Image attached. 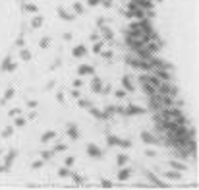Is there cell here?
I'll return each mask as SVG.
<instances>
[{
  "instance_id": "obj_1",
  "label": "cell",
  "mask_w": 199,
  "mask_h": 190,
  "mask_svg": "<svg viewBox=\"0 0 199 190\" xmlns=\"http://www.w3.org/2000/svg\"><path fill=\"white\" fill-rule=\"evenodd\" d=\"M157 93H162V95H168V97H178V89L170 82H161L159 87H157Z\"/></svg>"
},
{
  "instance_id": "obj_2",
  "label": "cell",
  "mask_w": 199,
  "mask_h": 190,
  "mask_svg": "<svg viewBox=\"0 0 199 190\" xmlns=\"http://www.w3.org/2000/svg\"><path fill=\"white\" fill-rule=\"evenodd\" d=\"M143 175H145V177L151 180V184H153V186H157V188H170V184H168V182H162L161 178L157 177L155 173H151V171H145Z\"/></svg>"
},
{
  "instance_id": "obj_3",
  "label": "cell",
  "mask_w": 199,
  "mask_h": 190,
  "mask_svg": "<svg viewBox=\"0 0 199 190\" xmlns=\"http://www.w3.org/2000/svg\"><path fill=\"white\" fill-rule=\"evenodd\" d=\"M143 112H145V109H143V107H139V105H134V103H132V105H128V107H124V117H137V115H143Z\"/></svg>"
},
{
  "instance_id": "obj_4",
  "label": "cell",
  "mask_w": 199,
  "mask_h": 190,
  "mask_svg": "<svg viewBox=\"0 0 199 190\" xmlns=\"http://www.w3.org/2000/svg\"><path fill=\"white\" fill-rule=\"evenodd\" d=\"M87 155H89L91 159H101L104 153H103V150H101L97 144H87Z\"/></svg>"
},
{
  "instance_id": "obj_5",
  "label": "cell",
  "mask_w": 199,
  "mask_h": 190,
  "mask_svg": "<svg viewBox=\"0 0 199 190\" xmlns=\"http://www.w3.org/2000/svg\"><path fill=\"white\" fill-rule=\"evenodd\" d=\"M151 72L155 74V76H157V78L161 80V82H172V74H170V70H161V68H153V70H151Z\"/></svg>"
},
{
  "instance_id": "obj_6",
  "label": "cell",
  "mask_w": 199,
  "mask_h": 190,
  "mask_svg": "<svg viewBox=\"0 0 199 190\" xmlns=\"http://www.w3.org/2000/svg\"><path fill=\"white\" fill-rule=\"evenodd\" d=\"M139 138H141L143 144H147V145H157L159 142H161V140L155 136V134H151V132H141V136H139Z\"/></svg>"
},
{
  "instance_id": "obj_7",
  "label": "cell",
  "mask_w": 199,
  "mask_h": 190,
  "mask_svg": "<svg viewBox=\"0 0 199 190\" xmlns=\"http://www.w3.org/2000/svg\"><path fill=\"white\" fill-rule=\"evenodd\" d=\"M66 136L70 138V140H79V130H77V126L74 124V122H68L66 124Z\"/></svg>"
},
{
  "instance_id": "obj_8",
  "label": "cell",
  "mask_w": 199,
  "mask_h": 190,
  "mask_svg": "<svg viewBox=\"0 0 199 190\" xmlns=\"http://www.w3.org/2000/svg\"><path fill=\"white\" fill-rule=\"evenodd\" d=\"M56 12H58V18H60V20H66V21H74V20H76V14L68 12L64 6H58Z\"/></svg>"
},
{
  "instance_id": "obj_9",
  "label": "cell",
  "mask_w": 199,
  "mask_h": 190,
  "mask_svg": "<svg viewBox=\"0 0 199 190\" xmlns=\"http://www.w3.org/2000/svg\"><path fill=\"white\" fill-rule=\"evenodd\" d=\"M99 33H101V39L103 41H114V31L110 27H106V23L99 27Z\"/></svg>"
},
{
  "instance_id": "obj_10",
  "label": "cell",
  "mask_w": 199,
  "mask_h": 190,
  "mask_svg": "<svg viewBox=\"0 0 199 190\" xmlns=\"http://www.w3.org/2000/svg\"><path fill=\"white\" fill-rule=\"evenodd\" d=\"M85 54H87V47L81 43V45H76L74 49H72V56L74 58H83Z\"/></svg>"
},
{
  "instance_id": "obj_11",
  "label": "cell",
  "mask_w": 199,
  "mask_h": 190,
  "mask_svg": "<svg viewBox=\"0 0 199 190\" xmlns=\"http://www.w3.org/2000/svg\"><path fill=\"white\" fill-rule=\"evenodd\" d=\"M77 74H79V76H93V74H95V66L79 64V66H77Z\"/></svg>"
},
{
  "instance_id": "obj_12",
  "label": "cell",
  "mask_w": 199,
  "mask_h": 190,
  "mask_svg": "<svg viewBox=\"0 0 199 190\" xmlns=\"http://www.w3.org/2000/svg\"><path fill=\"white\" fill-rule=\"evenodd\" d=\"M162 177L166 178V180H182V173L176 169H168L162 173Z\"/></svg>"
},
{
  "instance_id": "obj_13",
  "label": "cell",
  "mask_w": 199,
  "mask_h": 190,
  "mask_svg": "<svg viewBox=\"0 0 199 190\" xmlns=\"http://www.w3.org/2000/svg\"><path fill=\"white\" fill-rule=\"evenodd\" d=\"M101 89H103V80L99 78V76H93V78H91V91L101 93Z\"/></svg>"
},
{
  "instance_id": "obj_14",
  "label": "cell",
  "mask_w": 199,
  "mask_h": 190,
  "mask_svg": "<svg viewBox=\"0 0 199 190\" xmlns=\"http://www.w3.org/2000/svg\"><path fill=\"white\" fill-rule=\"evenodd\" d=\"M129 177H132V169L120 167V171H118V180H120V182H126V180H129Z\"/></svg>"
},
{
  "instance_id": "obj_15",
  "label": "cell",
  "mask_w": 199,
  "mask_h": 190,
  "mask_svg": "<svg viewBox=\"0 0 199 190\" xmlns=\"http://www.w3.org/2000/svg\"><path fill=\"white\" fill-rule=\"evenodd\" d=\"M122 87L126 89L128 93L135 91V87H134V82H132V78L129 76H122Z\"/></svg>"
},
{
  "instance_id": "obj_16",
  "label": "cell",
  "mask_w": 199,
  "mask_h": 190,
  "mask_svg": "<svg viewBox=\"0 0 199 190\" xmlns=\"http://www.w3.org/2000/svg\"><path fill=\"white\" fill-rule=\"evenodd\" d=\"M16 150H10L8 151V155H6V161H4V169H6V173L10 171V167H12V163H14V159H16Z\"/></svg>"
},
{
  "instance_id": "obj_17",
  "label": "cell",
  "mask_w": 199,
  "mask_h": 190,
  "mask_svg": "<svg viewBox=\"0 0 199 190\" xmlns=\"http://www.w3.org/2000/svg\"><path fill=\"white\" fill-rule=\"evenodd\" d=\"M43 23H45V18H43L41 14H33V20H31V27H33V29L43 27Z\"/></svg>"
},
{
  "instance_id": "obj_18",
  "label": "cell",
  "mask_w": 199,
  "mask_h": 190,
  "mask_svg": "<svg viewBox=\"0 0 199 190\" xmlns=\"http://www.w3.org/2000/svg\"><path fill=\"white\" fill-rule=\"evenodd\" d=\"M168 165H170V167H172V169H176V171H180V173H186L187 169H189V167H187L186 163H182V161H168Z\"/></svg>"
},
{
  "instance_id": "obj_19",
  "label": "cell",
  "mask_w": 199,
  "mask_h": 190,
  "mask_svg": "<svg viewBox=\"0 0 199 190\" xmlns=\"http://www.w3.org/2000/svg\"><path fill=\"white\" fill-rule=\"evenodd\" d=\"M116 163H118V167H126V165L129 163V157H128V153H124V151H120V153L116 155Z\"/></svg>"
},
{
  "instance_id": "obj_20",
  "label": "cell",
  "mask_w": 199,
  "mask_h": 190,
  "mask_svg": "<svg viewBox=\"0 0 199 190\" xmlns=\"http://www.w3.org/2000/svg\"><path fill=\"white\" fill-rule=\"evenodd\" d=\"M129 2L137 4V6L143 8V10H153V0H129Z\"/></svg>"
},
{
  "instance_id": "obj_21",
  "label": "cell",
  "mask_w": 199,
  "mask_h": 190,
  "mask_svg": "<svg viewBox=\"0 0 199 190\" xmlns=\"http://www.w3.org/2000/svg\"><path fill=\"white\" fill-rule=\"evenodd\" d=\"M54 138H56V130H46L45 134L41 136V142H43V144H48L50 140H54Z\"/></svg>"
},
{
  "instance_id": "obj_22",
  "label": "cell",
  "mask_w": 199,
  "mask_h": 190,
  "mask_svg": "<svg viewBox=\"0 0 199 190\" xmlns=\"http://www.w3.org/2000/svg\"><path fill=\"white\" fill-rule=\"evenodd\" d=\"M23 10L27 14H39V6L33 4V2H23Z\"/></svg>"
},
{
  "instance_id": "obj_23",
  "label": "cell",
  "mask_w": 199,
  "mask_h": 190,
  "mask_svg": "<svg viewBox=\"0 0 199 190\" xmlns=\"http://www.w3.org/2000/svg\"><path fill=\"white\" fill-rule=\"evenodd\" d=\"M89 112H91L95 118H99V120H104V112L101 111V109H97V107L91 105V107H89ZM104 122H106V120H104Z\"/></svg>"
},
{
  "instance_id": "obj_24",
  "label": "cell",
  "mask_w": 199,
  "mask_h": 190,
  "mask_svg": "<svg viewBox=\"0 0 199 190\" xmlns=\"http://www.w3.org/2000/svg\"><path fill=\"white\" fill-rule=\"evenodd\" d=\"M103 112H104V120H110V117L116 115V105H106Z\"/></svg>"
},
{
  "instance_id": "obj_25",
  "label": "cell",
  "mask_w": 199,
  "mask_h": 190,
  "mask_svg": "<svg viewBox=\"0 0 199 190\" xmlns=\"http://www.w3.org/2000/svg\"><path fill=\"white\" fill-rule=\"evenodd\" d=\"M106 144H108L110 147H118V144H120V138L114 136V134H108V136H106Z\"/></svg>"
},
{
  "instance_id": "obj_26",
  "label": "cell",
  "mask_w": 199,
  "mask_h": 190,
  "mask_svg": "<svg viewBox=\"0 0 199 190\" xmlns=\"http://www.w3.org/2000/svg\"><path fill=\"white\" fill-rule=\"evenodd\" d=\"M72 10H74V14H76V16L85 14V6L81 4V2H74V4H72Z\"/></svg>"
},
{
  "instance_id": "obj_27",
  "label": "cell",
  "mask_w": 199,
  "mask_h": 190,
  "mask_svg": "<svg viewBox=\"0 0 199 190\" xmlns=\"http://www.w3.org/2000/svg\"><path fill=\"white\" fill-rule=\"evenodd\" d=\"M70 177H72V180H74V184H76V186H83V184H85V177L77 175V173H72Z\"/></svg>"
},
{
  "instance_id": "obj_28",
  "label": "cell",
  "mask_w": 199,
  "mask_h": 190,
  "mask_svg": "<svg viewBox=\"0 0 199 190\" xmlns=\"http://www.w3.org/2000/svg\"><path fill=\"white\" fill-rule=\"evenodd\" d=\"M25 124H27V118H23L21 115H18V117L14 118V128H23Z\"/></svg>"
},
{
  "instance_id": "obj_29",
  "label": "cell",
  "mask_w": 199,
  "mask_h": 190,
  "mask_svg": "<svg viewBox=\"0 0 199 190\" xmlns=\"http://www.w3.org/2000/svg\"><path fill=\"white\" fill-rule=\"evenodd\" d=\"M141 89H143L145 95H153V93H157V87L151 85V84H141Z\"/></svg>"
},
{
  "instance_id": "obj_30",
  "label": "cell",
  "mask_w": 199,
  "mask_h": 190,
  "mask_svg": "<svg viewBox=\"0 0 199 190\" xmlns=\"http://www.w3.org/2000/svg\"><path fill=\"white\" fill-rule=\"evenodd\" d=\"M91 105H93V103H91L89 99H81V97L77 99V107H79V109H85V111H89V107H91Z\"/></svg>"
},
{
  "instance_id": "obj_31",
  "label": "cell",
  "mask_w": 199,
  "mask_h": 190,
  "mask_svg": "<svg viewBox=\"0 0 199 190\" xmlns=\"http://www.w3.org/2000/svg\"><path fill=\"white\" fill-rule=\"evenodd\" d=\"M132 145H134V144H132V140H129V138H124V140L120 138V144H118V147H120V150H129Z\"/></svg>"
},
{
  "instance_id": "obj_32",
  "label": "cell",
  "mask_w": 199,
  "mask_h": 190,
  "mask_svg": "<svg viewBox=\"0 0 199 190\" xmlns=\"http://www.w3.org/2000/svg\"><path fill=\"white\" fill-rule=\"evenodd\" d=\"M70 175H72V171H70V167H66V165L58 169V177H60V178H68Z\"/></svg>"
},
{
  "instance_id": "obj_33",
  "label": "cell",
  "mask_w": 199,
  "mask_h": 190,
  "mask_svg": "<svg viewBox=\"0 0 199 190\" xmlns=\"http://www.w3.org/2000/svg\"><path fill=\"white\" fill-rule=\"evenodd\" d=\"M104 43H106V41H103V39L95 41V43H93V53H95V54H99V53H101V51H103Z\"/></svg>"
},
{
  "instance_id": "obj_34",
  "label": "cell",
  "mask_w": 199,
  "mask_h": 190,
  "mask_svg": "<svg viewBox=\"0 0 199 190\" xmlns=\"http://www.w3.org/2000/svg\"><path fill=\"white\" fill-rule=\"evenodd\" d=\"M19 58L23 60V62H29V60H31V53H29L27 49H23V47H21V51H19Z\"/></svg>"
},
{
  "instance_id": "obj_35",
  "label": "cell",
  "mask_w": 199,
  "mask_h": 190,
  "mask_svg": "<svg viewBox=\"0 0 199 190\" xmlns=\"http://www.w3.org/2000/svg\"><path fill=\"white\" fill-rule=\"evenodd\" d=\"M14 95H16V91H14V87H8V91L4 93V97H2V105H4V103H8V101H10V99H12Z\"/></svg>"
},
{
  "instance_id": "obj_36",
  "label": "cell",
  "mask_w": 199,
  "mask_h": 190,
  "mask_svg": "<svg viewBox=\"0 0 199 190\" xmlns=\"http://www.w3.org/2000/svg\"><path fill=\"white\" fill-rule=\"evenodd\" d=\"M41 157H43V161L52 159V157H54V150H43V151H41Z\"/></svg>"
},
{
  "instance_id": "obj_37",
  "label": "cell",
  "mask_w": 199,
  "mask_h": 190,
  "mask_svg": "<svg viewBox=\"0 0 199 190\" xmlns=\"http://www.w3.org/2000/svg\"><path fill=\"white\" fill-rule=\"evenodd\" d=\"M50 45H52V37H43V39L39 41V47H41V49H48Z\"/></svg>"
},
{
  "instance_id": "obj_38",
  "label": "cell",
  "mask_w": 199,
  "mask_h": 190,
  "mask_svg": "<svg viewBox=\"0 0 199 190\" xmlns=\"http://www.w3.org/2000/svg\"><path fill=\"white\" fill-rule=\"evenodd\" d=\"M56 101L60 103V105H66V95H64V91L60 89V91H56Z\"/></svg>"
},
{
  "instance_id": "obj_39",
  "label": "cell",
  "mask_w": 199,
  "mask_h": 190,
  "mask_svg": "<svg viewBox=\"0 0 199 190\" xmlns=\"http://www.w3.org/2000/svg\"><path fill=\"white\" fill-rule=\"evenodd\" d=\"M126 95H128V91H126L124 87H122V89H116V91H114V97H116V99H124Z\"/></svg>"
},
{
  "instance_id": "obj_40",
  "label": "cell",
  "mask_w": 199,
  "mask_h": 190,
  "mask_svg": "<svg viewBox=\"0 0 199 190\" xmlns=\"http://www.w3.org/2000/svg\"><path fill=\"white\" fill-rule=\"evenodd\" d=\"M12 132H14V126H6V128L2 130V138H10V136H12Z\"/></svg>"
},
{
  "instance_id": "obj_41",
  "label": "cell",
  "mask_w": 199,
  "mask_h": 190,
  "mask_svg": "<svg viewBox=\"0 0 199 190\" xmlns=\"http://www.w3.org/2000/svg\"><path fill=\"white\" fill-rule=\"evenodd\" d=\"M70 97L72 99H79L81 97V91H79L77 87H74V89H70Z\"/></svg>"
},
{
  "instance_id": "obj_42",
  "label": "cell",
  "mask_w": 199,
  "mask_h": 190,
  "mask_svg": "<svg viewBox=\"0 0 199 190\" xmlns=\"http://www.w3.org/2000/svg\"><path fill=\"white\" fill-rule=\"evenodd\" d=\"M101 186H103V188H112V186H114V182H112V180H108V178H103V180H101Z\"/></svg>"
},
{
  "instance_id": "obj_43",
  "label": "cell",
  "mask_w": 199,
  "mask_h": 190,
  "mask_svg": "<svg viewBox=\"0 0 199 190\" xmlns=\"http://www.w3.org/2000/svg\"><path fill=\"white\" fill-rule=\"evenodd\" d=\"M101 56H103V58H106V60H110L112 58V56H114V53H112V51H101Z\"/></svg>"
},
{
  "instance_id": "obj_44",
  "label": "cell",
  "mask_w": 199,
  "mask_h": 190,
  "mask_svg": "<svg viewBox=\"0 0 199 190\" xmlns=\"http://www.w3.org/2000/svg\"><path fill=\"white\" fill-rule=\"evenodd\" d=\"M12 56H6V58L2 60V70H8V68H10V64H12Z\"/></svg>"
},
{
  "instance_id": "obj_45",
  "label": "cell",
  "mask_w": 199,
  "mask_h": 190,
  "mask_svg": "<svg viewBox=\"0 0 199 190\" xmlns=\"http://www.w3.org/2000/svg\"><path fill=\"white\" fill-rule=\"evenodd\" d=\"M99 39H101V33H99V31H93V33L89 35V41H91V43H95V41H99Z\"/></svg>"
},
{
  "instance_id": "obj_46",
  "label": "cell",
  "mask_w": 199,
  "mask_h": 190,
  "mask_svg": "<svg viewBox=\"0 0 199 190\" xmlns=\"http://www.w3.org/2000/svg\"><path fill=\"white\" fill-rule=\"evenodd\" d=\"M60 66H62V58H56V60L50 64V70H58Z\"/></svg>"
},
{
  "instance_id": "obj_47",
  "label": "cell",
  "mask_w": 199,
  "mask_h": 190,
  "mask_svg": "<svg viewBox=\"0 0 199 190\" xmlns=\"http://www.w3.org/2000/svg\"><path fill=\"white\" fill-rule=\"evenodd\" d=\"M74 163H76V157H72V155H68V157H66V161H64L66 167H74Z\"/></svg>"
},
{
  "instance_id": "obj_48",
  "label": "cell",
  "mask_w": 199,
  "mask_h": 190,
  "mask_svg": "<svg viewBox=\"0 0 199 190\" xmlns=\"http://www.w3.org/2000/svg\"><path fill=\"white\" fill-rule=\"evenodd\" d=\"M72 85H74V87H77V89H79V87H83V80H81V76L74 80V84H72Z\"/></svg>"
},
{
  "instance_id": "obj_49",
  "label": "cell",
  "mask_w": 199,
  "mask_h": 190,
  "mask_svg": "<svg viewBox=\"0 0 199 190\" xmlns=\"http://www.w3.org/2000/svg\"><path fill=\"white\" fill-rule=\"evenodd\" d=\"M66 150H68V145H66V144H56V145H54V153H56V151H66Z\"/></svg>"
},
{
  "instance_id": "obj_50",
  "label": "cell",
  "mask_w": 199,
  "mask_h": 190,
  "mask_svg": "<svg viewBox=\"0 0 199 190\" xmlns=\"http://www.w3.org/2000/svg\"><path fill=\"white\" fill-rule=\"evenodd\" d=\"M37 105H39L37 99H29V101H27V107H29V109H37Z\"/></svg>"
},
{
  "instance_id": "obj_51",
  "label": "cell",
  "mask_w": 199,
  "mask_h": 190,
  "mask_svg": "<svg viewBox=\"0 0 199 190\" xmlns=\"http://www.w3.org/2000/svg\"><path fill=\"white\" fill-rule=\"evenodd\" d=\"M87 6H91V8L101 6V0H87Z\"/></svg>"
},
{
  "instance_id": "obj_52",
  "label": "cell",
  "mask_w": 199,
  "mask_h": 190,
  "mask_svg": "<svg viewBox=\"0 0 199 190\" xmlns=\"http://www.w3.org/2000/svg\"><path fill=\"white\" fill-rule=\"evenodd\" d=\"M110 91H112V87H110V85H103V89H101V95H108Z\"/></svg>"
},
{
  "instance_id": "obj_53",
  "label": "cell",
  "mask_w": 199,
  "mask_h": 190,
  "mask_svg": "<svg viewBox=\"0 0 199 190\" xmlns=\"http://www.w3.org/2000/svg\"><path fill=\"white\" fill-rule=\"evenodd\" d=\"M16 45H18V47H19V49H21V47L25 45V41H23V35H19L18 39H16Z\"/></svg>"
},
{
  "instance_id": "obj_54",
  "label": "cell",
  "mask_w": 199,
  "mask_h": 190,
  "mask_svg": "<svg viewBox=\"0 0 199 190\" xmlns=\"http://www.w3.org/2000/svg\"><path fill=\"white\" fill-rule=\"evenodd\" d=\"M97 27H101V25H104V23H106V18H103V16H101V18H97Z\"/></svg>"
},
{
  "instance_id": "obj_55",
  "label": "cell",
  "mask_w": 199,
  "mask_h": 190,
  "mask_svg": "<svg viewBox=\"0 0 199 190\" xmlns=\"http://www.w3.org/2000/svg\"><path fill=\"white\" fill-rule=\"evenodd\" d=\"M145 155H147V157H157V151L149 147V150H145Z\"/></svg>"
},
{
  "instance_id": "obj_56",
  "label": "cell",
  "mask_w": 199,
  "mask_h": 190,
  "mask_svg": "<svg viewBox=\"0 0 199 190\" xmlns=\"http://www.w3.org/2000/svg\"><path fill=\"white\" fill-rule=\"evenodd\" d=\"M18 115H21V109H19V107H16V109L10 111V117H18Z\"/></svg>"
},
{
  "instance_id": "obj_57",
  "label": "cell",
  "mask_w": 199,
  "mask_h": 190,
  "mask_svg": "<svg viewBox=\"0 0 199 190\" xmlns=\"http://www.w3.org/2000/svg\"><path fill=\"white\" fill-rule=\"evenodd\" d=\"M43 163H45V161L41 159V161H35V163H33L31 167H33V169H41V167H43Z\"/></svg>"
},
{
  "instance_id": "obj_58",
  "label": "cell",
  "mask_w": 199,
  "mask_h": 190,
  "mask_svg": "<svg viewBox=\"0 0 199 190\" xmlns=\"http://www.w3.org/2000/svg\"><path fill=\"white\" fill-rule=\"evenodd\" d=\"M62 39H64V41H68V43H70V41L74 39V35H72V33H64V35H62Z\"/></svg>"
},
{
  "instance_id": "obj_59",
  "label": "cell",
  "mask_w": 199,
  "mask_h": 190,
  "mask_svg": "<svg viewBox=\"0 0 199 190\" xmlns=\"http://www.w3.org/2000/svg\"><path fill=\"white\" fill-rule=\"evenodd\" d=\"M101 4H103L104 8H110L112 6V0H101Z\"/></svg>"
},
{
  "instance_id": "obj_60",
  "label": "cell",
  "mask_w": 199,
  "mask_h": 190,
  "mask_svg": "<svg viewBox=\"0 0 199 190\" xmlns=\"http://www.w3.org/2000/svg\"><path fill=\"white\" fill-rule=\"evenodd\" d=\"M54 85H56V82H54V80H50V82L46 84V91H50V89L54 87Z\"/></svg>"
},
{
  "instance_id": "obj_61",
  "label": "cell",
  "mask_w": 199,
  "mask_h": 190,
  "mask_svg": "<svg viewBox=\"0 0 199 190\" xmlns=\"http://www.w3.org/2000/svg\"><path fill=\"white\" fill-rule=\"evenodd\" d=\"M16 68H18V64H16V62H12V64H10V68H8L6 72H16Z\"/></svg>"
},
{
  "instance_id": "obj_62",
  "label": "cell",
  "mask_w": 199,
  "mask_h": 190,
  "mask_svg": "<svg viewBox=\"0 0 199 190\" xmlns=\"http://www.w3.org/2000/svg\"><path fill=\"white\" fill-rule=\"evenodd\" d=\"M35 118H37V112H31V115H29V118H27V120H35Z\"/></svg>"
},
{
  "instance_id": "obj_63",
  "label": "cell",
  "mask_w": 199,
  "mask_h": 190,
  "mask_svg": "<svg viewBox=\"0 0 199 190\" xmlns=\"http://www.w3.org/2000/svg\"><path fill=\"white\" fill-rule=\"evenodd\" d=\"M21 2H25V0H21Z\"/></svg>"
},
{
  "instance_id": "obj_64",
  "label": "cell",
  "mask_w": 199,
  "mask_h": 190,
  "mask_svg": "<svg viewBox=\"0 0 199 190\" xmlns=\"http://www.w3.org/2000/svg\"><path fill=\"white\" fill-rule=\"evenodd\" d=\"M0 153H2V150H0Z\"/></svg>"
}]
</instances>
